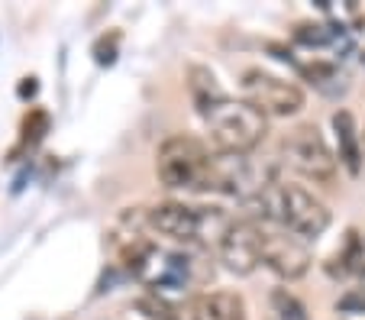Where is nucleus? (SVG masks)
Returning <instances> with one entry per match:
<instances>
[{
  "label": "nucleus",
  "mask_w": 365,
  "mask_h": 320,
  "mask_svg": "<svg viewBox=\"0 0 365 320\" xmlns=\"http://www.w3.org/2000/svg\"><path fill=\"white\" fill-rule=\"evenodd\" d=\"M249 204L262 207V220L275 223L282 230L294 233L301 239H317L330 227V210L320 197H314L301 185H269L262 195L249 197Z\"/></svg>",
  "instance_id": "obj_1"
},
{
  "label": "nucleus",
  "mask_w": 365,
  "mask_h": 320,
  "mask_svg": "<svg viewBox=\"0 0 365 320\" xmlns=\"http://www.w3.org/2000/svg\"><path fill=\"white\" fill-rule=\"evenodd\" d=\"M200 113L210 130V140L223 155H249L252 149L262 146L265 133H269V117L255 110L249 100L220 98L207 104Z\"/></svg>",
  "instance_id": "obj_2"
},
{
  "label": "nucleus",
  "mask_w": 365,
  "mask_h": 320,
  "mask_svg": "<svg viewBox=\"0 0 365 320\" xmlns=\"http://www.w3.org/2000/svg\"><path fill=\"white\" fill-rule=\"evenodd\" d=\"M155 175L165 188L178 191H210L214 178V155L194 136H168L155 153Z\"/></svg>",
  "instance_id": "obj_3"
},
{
  "label": "nucleus",
  "mask_w": 365,
  "mask_h": 320,
  "mask_svg": "<svg viewBox=\"0 0 365 320\" xmlns=\"http://www.w3.org/2000/svg\"><path fill=\"white\" fill-rule=\"evenodd\" d=\"M145 223L155 233L178 239V243H204V239L220 243V237L233 220H227L220 207H191L185 201H165L145 214Z\"/></svg>",
  "instance_id": "obj_4"
},
{
  "label": "nucleus",
  "mask_w": 365,
  "mask_h": 320,
  "mask_svg": "<svg viewBox=\"0 0 365 320\" xmlns=\"http://www.w3.org/2000/svg\"><path fill=\"white\" fill-rule=\"evenodd\" d=\"M284 159L294 168L297 175L310 181H320V185H330L333 175H336V155L330 153L327 140L320 136V130L314 123H301L284 136L282 143Z\"/></svg>",
  "instance_id": "obj_5"
},
{
  "label": "nucleus",
  "mask_w": 365,
  "mask_h": 320,
  "mask_svg": "<svg viewBox=\"0 0 365 320\" xmlns=\"http://www.w3.org/2000/svg\"><path fill=\"white\" fill-rule=\"evenodd\" d=\"M242 100H249L265 117H294L304 107V91L272 71L246 68L242 71Z\"/></svg>",
  "instance_id": "obj_6"
},
{
  "label": "nucleus",
  "mask_w": 365,
  "mask_h": 320,
  "mask_svg": "<svg viewBox=\"0 0 365 320\" xmlns=\"http://www.w3.org/2000/svg\"><path fill=\"white\" fill-rule=\"evenodd\" d=\"M262 265L275 272L278 279L297 282L310 269V249L301 237L282 227H262Z\"/></svg>",
  "instance_id": "obj_7"
},
{
  "label": "nucleus",
  "mask_w": 365,
  "mask_h": 320,
  "mask_svg": "<svg viewBox=\"0 0 365 320\" xmlns=\"http://www.w3.org/2000/svg\"><path fill=\"white\" fill-rule=\"evenodd\" d=\"M220 262L233 275H252L262 265V223L233 220L220 237Z\"/></svg>",
  "instance_id": "obj_8"
},
{
  "label": "nucleus",
  "mask_w": 365,
  "mask_h": 320,
  "mask_svg": "<svg viewBox=\"0 0 365 320\" xmlns=\"http://www.w3.org/2000/svg\"><path fill=\"white\" fill-rule=\"evenodd\" d=\"M191 320H246V301L236 291H204L187 304Z\"/></svg>",
  "instance_id": "obj_9"
},
{
  "label": "nucleus",
  "mask_w": 365,
  "mask_h": 320,
  "mask_svg": "<svg viewBox=\"0 0 365 320\" xmlns=\"http://www.w3.org/2000/svg\"><path fill=\"white\" fill-rule=\"evenodd\" d=\"M333 133H336V159L346 165L349 175L362 172V133L349 110L333 113Z\"/></svg>",
  "instance_id": "obj_10"
},
{
  "label": "nucleus",
  "mask_w": 365,
  "mask_h": 320,
  "mask_svg": "<svg viewBox=\"0 0 365 320\" xmlns=\"http://www.w3.org/2000/svg\"><path fill=\"white\" fill-rule=\"evenodd\" d=\"M359 249H362V239L356 237V230H349L343 239V249H336L330 256V262H327V272H330L333 279L349 275L352 269H359Z\"/></svg>",
  "instance_id": "obj_11"
},
{
  "label": "nucleus",
  "mask_w": 365,
  "mask_h": 320,
  "mask_svg": "<svg viewBox=\"0 0 365 320\" xmlns=\"http://www.w3.org/2000/svg\"><path fill=\"white\" fill-rule=\"evenodd\" d=\"M136 311L145 314L149 320H181L178 307L162 298L159 291H149V294H143V298H136Z\"/></svg>",
  "instance_id": "obj_12"
},
{
  "label": "nucleus",
  "mask_w": 365,
  "mask_h": 320,
  "mask_svg": "<svg viewBox=\"0 0 365 320\" xmlns=\"http://www.w3.org/2000/svg\"><path fill=\"white\" fill-rule=\"evenodd\" d=\"M272 311H275L282 320H307L304 304L288 291V288H275V291H272Z\"/></svg>",
  "instance_id": "obj_13"
},
{
  "label": "nucleus",
  "mask_w": 365,
  "mask_h": 320,
  "mask_svg": "<svg viewBox=\"0 0 365 320\" xmlns=\"http://www.w3.org/2000/svg\"><path fill=\"white\" fill-rule=\"evenodd\" d=\"M48 123H52V120H48L46 110H39V107H36V110H29L26 120H23V146H29V149L39 146L42 136L48 133Z\"/></svg>",
  "instance_id": "obj_14"
},
{
  "label": "nucleus",
  "mask_w": 365,
  "mask_h": 320,
  "mask_svg": "<svg viewBox=\"0 0 365 320\" xmlns=\"http://www.w3.org/2000/svg\"><path fill=\"white\" fill-rule=\"evenodd\" d=\"M91 56H94V62L101 65V68H110V65L117 62V56H120V33H117V29H110V33L97 36V42H94V49H91Z\"/></svg>",
  "instance_id": "obj_15"
},
{
  "label": "nucleus",
  "mask_w": 365,
  "mask_h": 320,
  "mask_svg": "<svg viewBox=\"0 0 365 320\" xmlns=\"http://www.w3.org/2000/svg\"><path fill=\"white\" fill-rule=\"evenodd\" d=\"M294 39L304 46H327V42H333V33H327L324 26H297Z\"/></svg>",
  "instance_id": "obj_16"
},
{
  "label": "nucleus",
  "mask_w": 365,
  "mask_h": 320,
  "mask_svg": "<svg viewBox=\"0 0 365 320\" xmlns=\"http://www.w3.org/2000/svg\"><path fill=\"white\" fill-rule=\"evenodd\" d=\"M336 311H365V291L352 288L349 294H343V298L336 301Z\"/></svg>",
  "instance_id": "obj_17"
},
{
  "label": "nucleus",
  "mask_w": 365,
  "mask_h": 320,
  "mask_svg": "<svg viewBox=\"0 0 365 320\" xmlns=\"http://www.w3.org/2000/svg\"><path fill=\"white\" fill-rule=\"evenodd\" d=\"M36 91H39V84H36V78H23V84H20V98H33Z\"/></svg>",
  "instance_id": "obj_18"
},
{
  "label": "nucleus",
  "mask_w": 365,
  "mask_h": 320,
  "mask_svg": "<svg viewBox=\"0 0 365 320\" xmlns=\"http://www.w3.org/2000/svg\"><path fill=\"white\" fill-rule=\"evenodd\" d=\"M359 272H362V279H365V239H362V249H359Z\"/></svg>",
  "instance_id": "obj_19"
},
{
  "label": "nucleus",
  "mask_w": 365,
  "mask_h": 320,
  "mask_svg": "<svg viewBox=\"0 0 365 320\" xmlns=\"http://www.w3.org/2000/svg\"><path fill=\"white\" fill-rule=\"evenodd\" d=\"M362 149H365V133H362Z\"/></svg>",
  "instance_id": "obj_20"
}]
</instances>
